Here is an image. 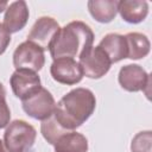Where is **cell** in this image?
Returning a JSON list of instances; mask_svg holds the SVG:
<instances>
[{
    "mask_svg": "<svg viewBox=\"0 0 152 152\" xmlns=\"http://www.w3.org/2000/svg\"><path fill=\"white\" fill-rule=\"evenodd\" d=\"M95 107L96 99L93 91L87 88H76L58 101L53 116L63 128L72 131L91 116Z\"/></svg>",
    "mask_w": 152,
    "mask_h": 152,
    "instance_id": "1",
    "label": "cell"
},
{
    "mask_svg": "<svg viewBox=\"0 0 152 152\" xmlns=\"http://www.w3.org/2000/svg\"><path fill=\"white\" fill-rule=\"evenodd\" d=\"M94 32L83 21L74 20L61 27L50 45V55L53 59L80 57L83 51L93 46Z\"/></svg>",
    "mask_w": 152,
    "mask_h": 152,
    "instance_id": "2",
    "label": "cell"
},
{
    "mask_svg": "<svg viewBox=\"0 0 152 152\" xmlns=\"http://www.w3.org/2000/svg\"><path fill=\"white\" fill-rule=\"evenodd\" d=\"M37 138L36 128L24 120L8 124L4 133V144L8 152H31Z\"/></svg>",
    "mask_w": 152,
    "mask_h": 152,
    "instance_id": "3",
    "label": "cell"
},
{
    "mask_svg": "<svg viewBox=\"0 0 152 152\" xmlns=\"http://www.w3.org/2000/svg\"><path fill=\"white\" fill-rule=\"evenodd\" d=\"M78 64L81 66L83 76H87L89 78H101L104 76L109 69H110V61L106 52L97 45V46H91L83 51L81 56L78 57Z\"/></svg>",
    "mask_w": 152,
    "mask_h": 152,
    "instance_id": "4",
    "label": "cell"
},
{
    "mask_svg": "<svg viewBox=\"0 0 152 152\" xmlns=\"http://www.w3.org/2000/svg\"><path fill=\"white\" fill-rule=\"evenodd\" d=\"M21 106L28 116L43 121L53 114L56 102L52 94L48 89L40 87L37 91L21 100Z\"/></svg>",
    "mask_w": 152,
    "mask_h": 152,
    "instance_id": "5",
    "label": "cell"
},
{
    "mask_svg": "<svg viewBox=\"0 0 152 152\" xmlns=\"http://www.w3.org/2000/svg\"><path fill=\"white\" fill-rule=\"evenodd\" d=\"M45 63L44 50L31 42H24L13 52V65L15 70H28L37 72Z\"/></svg>",
    "mask_w": 152,
    "mask_h": 152,
    "instance_id": "6",
    "label": "cell"
},
{
    "mask_svg": "<svg viewBox=\"0 0 152 152\" xmlns=\"http://www.w3.org/2000/svg\"><path fill=\"white\" fill-rule=\"evenodd\" d=\"M118 81L125 90L132 91V93L144 90L147 97H150L148 88L151 84V78H150V75L140 65L127 64L122 66L119 71Z\"/></svg>",
    "mask_w": 152,
    "mask_h": 152,
    "instance_id": "7",
    "label": "cell"
},
{
    "mask_svg": "<svg viewBox=\"0 0 152 152\" xmlns=\"http://www.w3.org/2000/svg\"><path fill=\"white\" fill-rule=\"evenodd\" d=\"M58 23L51 17H40L33 24L30 33L27 34V42H31L43 50L50 49V45L59 30Z\"/></svg>",
    "mask_w": 152,
    "mask_h": 152,
    "instance_id": "8",
    "label": "cell"
},
{
    "mask_svg": "<svg viewBox=\"0 0 152 152\" xmlns=\"http://www.w3.org/2000/svg\"><path fill=\"white\" fill-rule=\"evenodd\" d=\"M50 74L56 82L66 86L76 84L81 82L83 77L78 62H76L74 58L66 57L53 59L50 66Z\"/></svg>",
    "mask_w": 152,
    "mask_h": 152,
    "instance_id": "9",
    "label": "cell"
},
{
    "mask_svg": "<svg viewBox=\"0 0 152 152\" xmlns=\"http://www.w3.org/2000/svg\"><path fill=\"white\" fill-rule=\"evenodd\" d=\"M10 84L13 94L20 100L26 99L42 87L39 76L28 70H15L10 78Z\"/></svg>",
    "mask_w": 152,
    "mask_h": 152,
    "instance_id": "10",
    "label": "cell"
},
{
    "mask_svg": "<svg viewBox=\"0 0 152 152\" xmlns=\"http://www.w3.org/2000/svg\"><path fill=\"white\" fill-rule=\"evenodd\" d=\"M28 7L24 0H18L10 4L4 17V26L10 33H15L24 28L28 20Z\"/></svg>",
    "mask_w": 152,
    "mask_h": 152,
    "instance_id": "11",
    "label": "cell"
},
{
    "mask_svg": "<svg viewBox=\"0 0 152 152\" xmlns=\"http://www.w3.org/2000/svg\"><path fill=\"white\" fill-rule=\"evenodd\" d=\"M99 46L106 52L110 63H116L124 58H127V44L125 36L108 33L101 39Z\"/></svg>",
    "mask_w": 152,
    "mask_h": 152,
    "instance_id": "12",
    "label": "cell"
},
{
    "mask_svg": "<svg viewBox=\"0 0 152 152\" xmlns=\"http://www.w3.org/2000/svg\"><path fill=\"white\" fill-rule=\"evenodd\" d=\"M118 12L126 23L139 24L148 14V4L139 0H122L119 1Z\"/></svg>",
    "mask_w": 152,
    "mask_h": 152,
    "instance_id": "13",
    "label": "cell"
},
{
    "mask_svg": "<svg viewBox=\"0 0 152 152\" xmlns=\"http://www.w3.org/2000/svg\"><path fill=\"white\" fill-rule=\"evenodd\" d=\"M87 6L90 15L96 21L107 24L115 18L118 13L119 1L118 0H89Z\"/></svg>",
    "mask_w": 152,
    "mask_h": 152,
    "instance_id": "14",
    "label": "cell"
},
{
    "mask_svg": "<svg viewBox=\"0 0 152 152\" xmlns=\"http://www.w3.org/2000/svg\"><path fill=\"white\" fill-rule=\"evenodd\" d=\"M55 152H88L87 138L77 132H68L53 144Z\"/></svg>",
    "mask_w": 152,
    "mask_h": 152,
    "instance_id": "15",
    "label": "cell"
},
{
    "mask_svg": "<svg viewBox=\"0 0 152 152\" xmlns=\"http://www.w3.org/2000/svg\"><path fill=\"white\" fill-rule=\"evenodd\" d=\"M127 44V58L140 59L148 55L150 52V40L148 38L139 32H129L125 34Z\"/></svg>",
    "mask_w": 152,
    "mask_h": 152,
    "instance_id": "16",
    "label": "cell"
},
{
    "mask_svg": "<svg viewBox=\"0 0 152 152\" xmlns=\"http://www.w3.org/2000/svg\"><path fill=\"white\" fill-rule=\"evenodd\" d=\"M40 132H42L44 139L49 144L53 145L59 137H62L63 134H65L68 132H71V131H68V129L63 128L59 125V122L56 120V118L53 116V114H52L50 118L43 120V122L40 125Z\"/></svg>",
    "mask_w": 152,
    "mask_h": 152,
    "instance_id": "17",
    "label": "cell"
},
{
    "mask_svg": "<svg viewBox=\"0 0 152 152\" xmlns=\"http://www.w3.org/2000/svg\"><path fill=\"white\" fill-rule=\"evenodd\" d=\"M151 142H152V132L144 131L139 132L131 142L132 152H151Z\"/></svg>",
    "mask_w": 152,
    "mask_h": 152,
    "instance_id": "18",
    "label": "cell"
},
{
    "mask_svg": "<svg viewBox=\"0 0 152 152\" xmlns=\"http://www.w3.org/2000/svg\"><path fill=\"white\" fill-rule=\"evenodd\" d=\"M11 119V110L7 106L5 96H0V128L7 127Z\"/></svg>",
    "mask_w": 152,
    "mask_h": 152,
    "instance_id": "19",
    "label": "cell"
},
{
    "mask_svg": "<svg viewBox=\"0 0 152 152\" xmlns=\"http://www.w3.org/2000/svg\"><path fill=\"white\" fill-rule=\"evenodd\" d=\"M10 43H11V33L5 28L4 24L0 23V55H2L6 51Z\"/></svg>",
    "mask_w": 152,
    "mask_h": 152,
    "instance_id": "20",
    "label": "cell"
},
{
    "mask_svg": "<svg viewBox=\"0 0 152 152\" xmlns=\"http://www.w3.org/2000/svg\"><path fill=\"white\" fill-rule=\"evenodd\" d=\"M7 6H8V2H7L6 0L0 1V13H1V12H4V11L7 8Z\"/></svg>",
    "mask_w": 152,
    "mask_h": 152,
    "instance_id": "21",
    "label": "cell"
},
{
    "mask_svg": "<svg viewBox=\"0 0 152 152\" xmlns=\"http://www.w3.org/2000/svg\"><path fill=\"white\" fill-rule=\"evenodd\" d=\"M6 95V90L4 88V84L0 82V96H5Z\"/></svg>",
    "mask_w": 152,
    "mask_h": 152,
    "instance_id": "22",
    "label": "cell"
},
{
    "mask_svg": "<svg viewBox=\"0 0 152 152\" xmlns=\"http://www.w3.org/2000/svg\"><path fill=\"white\" fill-rule=\"evenodd\" d=\"M0 152H6V150H5V146H4V142L0 140Z\"/></svg>",
    "mask_w": 152,
    "mask_h": 152,
    "instance_id": "23",
    "label": "cell"
}]
</instances>
